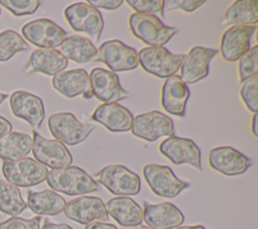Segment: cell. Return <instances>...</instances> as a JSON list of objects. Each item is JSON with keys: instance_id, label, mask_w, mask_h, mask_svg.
<instances>
[{"instance_id": "obj_1", "label": "cell", "mask_w": 258, "mask_h": 229, "mask_svg": "<svg viewBox=\"0 0 258 229\" xmlns=\"http://www.w3.org/2000/svg\"><path fill=\"white\" fill-rule=\"evenodd\" d=\"M45 180L53 191L68 196L85 195L99 190L98 183L77 165L51 169L47 173Z\"/></svg>"}, {"instance_id": "obj_2", "label": "cell", "mask_w": 258, "mask_h": 229, "mask_svg": "<svg viewBox=\"0 0 258 229\" xmlns=\"http://www.w3.org/2000/svg\"><path fill=\"white\" fill-rule=\"evenodd\" d=\"M131 33L150 47L164 45L178 32L176 27L164 25L160 19L153 14L133 13L128 19Z\"/></svg>"}, {"instance_id": "obj_3", "label": "cell", "mask_w": 258, "mask_h": 229, "mask_svg": "<svg viewBox=\"0 0 258 229\" xmlns=\"http://www.w3.org/2000/svg\"><path fill=\"white\" fill-rule=\"evenodd\" d=\"M184 54L172 53L163 46L144 47L137 52L138 65L157 78H168L179 70Z\"/></svg>"}, {"instance_id": "obj_4", "label": "cell", "mask_w": 258, "mask_h": 229, "mask_svg": "<svg viewBox=\"0 0 258 229\" xmlns=\"http://www.w3.org/2000/svg\"><path fill=\"white\" fill-rule=\"evenodd\" d=\"M95 178L116 196H134L140 192V178L122 164L106 165L95 174Z\"/></svg>"}, {"instance_id": "obj_5", "label": "cell", "mask_w": 258, "mask_h": 229, "mask_svg": "<svg viewBox=\"0 0 258 229\" xmlns=\"http://www.w3.org/2000/svg\"><path fill=\"white\" fill-rule=\"evenodd\" d=\"M47 168L31 157L16 160H3L2 174L5 181L16 187H33L42 183L47 176Z\"/></svg>"}, {"instance_id": "obj_6", "label": "cell", "mask_w": 258, "mask_h": 229, "mask_svg": "<svg viewBox=\"0 0 258 229\" xmlns=\"http://www.w3.org/2000/svg\"><path fill=\"white\" fill-rule=\"evenodd\" d=\"M47 126L56 140L68 145H77L83 142L95 129L94 125L81 122L69 112L51 115L48 118Z\"/></svg>"}, {"instance_id": "obj_7", "label": "cell", "mask_w": 258, "mask_h": 229, "mask_svg": "<svg viewBox=\"0 0 258 229\" xmlns=\"http://www.w3.org/2000/svg\"><path fill=\"white\" fill-rule=\"evenodd\" d=\"M143 177L150 190L159 197L174 198L189 184L179 180L167 165L149 163L143 166Z\"/></svg>"}, {"instance_id": "obj_8", "label": "cell", "mask_w": 258, "mask_h": 229, "mask_svg": "<svg viewBox=\"0 0 258 229\" xmlns=\"http://www.w3.org/2000/svg\"><path fill=\"white\" fill-rule=\"evenodd\" d=\"M63 15L75 31L85 32L94 40L100 39L104 28V20L100 11L85 2H78L69 5Z\"/></svg>"}, {"instance_id": "obj_9", "label": "cell", "mask_w": 258, "mask_h": 229, "mask_svg": "<svg viewBox=\"0 0 258 229\" xmlns=\"http://www.w3.org/2000/svg\"><path fill=\"white\" fill-rule=\"evenodd\" d=\"M32 154L37 162L51 169L71 165L73 156L64 144L56 139H46L32 131Z\"/></svg>"}, {"instance_id": "obj_10", "label": "cell", "mask_w": 258, "mask_h": 229, "mask_svg": "<svg viewBox=\"0 0 258 229\" xmlns=\"http://www.w3.org/2000/svg\"><path fill=\"white\" fill-rule=\"evenodd\" d=\"M96 62L105 64L111 72H126L137 68V51L118 39L104 41L97 49Z\"/></svg>"}, {"instance_id": "obj_11", "label": "cell", "mask_w": 258, "mask_h": 229, "mask_svg": "<svg viewBox=\"0 0 258 229\" xmlns=\"http://www.w3.org/2000/svg\"><path fill=\"white\" fill-rule=\"evenodd\" d=\"M131 133L148 142L155 141L161 136H173V121L159 111H150L133 118Z\"/></svg>"}, {"instance_id": "obj_12", "label": "cell", "mask_w": 258, "mask_h": 229, "mask_svg": "<svg viewBox=\"0 0 258 229\" xmlns=\"http://www.w3.org/2000/svg\"><path fill=\"white\" fill-rule=\"evenodd\" d=\"M22 35L33 45L39 48H54L67 38V32L49 19L40 18L24 24Z\"/></svg>"}, {"instance_id": "obj_13", "label": "cell", "mask_w": 258, "mask_h": 229, "mask_svg": "<svg viewBox=\"0 0 258 229\" xmlns=\"http://www.w3.org/2000/svg\"><path fill=\"white\" fill-rule=\"evenodd\" d=\"M89 79L92 95L101 102L116 103L130 97V94L122 88L119 77L111 71L94 68L89 75Z\"/></svg>"}, {"instance_id": "obj_14", "label": "cell", "mask_w": 258, "mask_h": 229, "mask_svg": "<svg viewBox=\"0 0 258 229\" xmlns=\"http://www.w3.org/2000/svg\"><path fill=\"white\" fill-rule=\"evenodd\" d=\"M63 213L67 218L83 225L109 220L104 202L94 196H81L71 200L66 204Z\"/></svg>"}, {"instance_id": "obj_15", "label": "cell", "mask_w": 258, "mask_h": 229, "mask_svg": "<svg viewBox=\"0 0 258 229\" xmlns=\"http://www.w3.org/2000/svg\"><path fill=\"white\" fill-rule=\"evenodd\" d=\"M208 163L214 170L233 177L244 174L251 166V159L231 146H218L209 151Z\"/></svg>"}, {"instance_id": "obj_16", "label": "cell", "mask_w": 258, "mask_h": 229, "mask_svg": "<svg viewBox=\"0 0 258 229\" xmlns=\"http://www.w3.org/2000/svg\"><path fill=\"white\" fill-rule=\"evenodd\" d=\"M159 152L173 164L186 163L198 170L203 169L201 163V150L191 139L174 135L169 136L159 144Z\"/></svg>"}, {"instance_id": "obj_17", "label": "cell", "mask_w": 258, "mask_h": 229, "mask_svg": "<svg viewBox=\"0 0 258 229\" xmlns=\"http://www.w3.org/2000/svg\"><path fill=\"white\" fill-rule=\"evenodd\" d=\"M256 25L241 26L235 25L226 29L220 41V54L226 62L238 61L249 48Z\"/></svg>"}, {"instance_id": "obj_18", "label": "cell", "mask_w": 258, "mask_h": 229, "mask_svg": "<svg viewBox=\"0 0 258 229\" xmlns=\"http://www.w3.org/2000/svg\"><path fill=\"white\" fill-rule=\"evenodd\" d=\"M218 53V49L194 46L184 54L180 65V79L185 84H195L209 74L210 62Z\"/></svg>"}, {"instance_id": "obj_19", "label": "cell", "mask_w": 258, "mask_h": 229, "mask_svg": "<svg viewBox=\"0 0 258 229\" xmlns=\"http://www.w3.org/2000/svg\"><path fill=\"white\" fill-rule=\"evenodd\" d=\"M10 109L14 116L38 128L45 116L42 100L29 92L18 90L10 95Z\"/></svg>"}, {"instance_id": "obj_20", "label": "cell", "mask_w": 258, "mask_h": 229, "mask_svg": "<svg viewBox=\"0 0 258 229\" xmlns=\"http://www.w3.org/2000/svg\"><path fill=\"white\" fill-rule=\"evenodd\" d=\"M143 207V220L150 228L172 229L179 227L184 221L181 211L170 202L159 204L144 202Z\"/></svg>"}, {"instance_id": "obj_21", "label": "cell", "mask_w": 258, "mask_h": 229, "mask_svg": "<svg viewBox=\"0 0 258 229\" xmlns=\"http://www.w3.org/2000/svg\"><path fill=\"white\" fill-rule=\"evenodd\" d=\"M51 84L54 90L67 98L80 95L87 99L93 97L89 75L84 69L59 72L53 76Z\"/></svg>"}, {"instance_id": "obj_22", "label": "cell", "mask_w": 258, "mask_h": 229, "mask_svg": "<svg viewBox=\"0 0 258 229\" xmlns=\"http://www.w3.org/2000/svg\"><path fill=\"white\" fill-rule=\"evenodd\" d=\"M189 90L179 76L166 78L161 88V106L170 115L184 117Z\"/></svg>"}, {"instance_id": "obj_23", "label": "cell", "mask_w": 258, "mask_h": 229, "mask_svg": "<svg viewBox=\"0 0 258 229\" xmlns=\"http://www.w3.org/2000/svg\"><path fill=\"white\" fill-rule=\"evenodd\" d=\"M132 113L118 103H103L91 115V119L105 126L111 132H126L131 129Z\"/></svg>"}, {"instance_id": "obj_24", "label": "cell", "mask_w": 258, "mask_h": 229, "mask_svg": "<svg viewBox=\"0 0 258 229\" xmlns=\"http://www.w3.org/2000/svg\"><path fill=\"white\" fill-rule=\"evenodd\" d=\"M68 66V60L55 48H37L33 50L24 68L26 74L41 73L48 76L62 72Z\"/></svg>"}, {"instance_id": "obj_25", "label": "cell", "mask_w": 258, "mask_h": 229, "mask_svg": "<svg viewBox=\"0 0 258 229\" xmlns=\"http://www.w3.org/2000/svg\"><path fill=\"white\" fill-rule=\"evenodd\" d=\"M106 210L108 215L123 227H136L143 221L141 207L127 196L110 199L106 204Z\"/></svg>"}, {"instance_id": "obj_26", "label": "cell", "mask_w": 258, "mask_h": 229, "mask_svg": "<svg viewBox=\"0 0 258 229\" xmlns=\"http://www.w3.org/2000/svg\"><path fill=\"white\" fill-rule=\"evenodd\" d=\"M67 202L57 193L51 190L27 192V207L36 215L54 216L63 211Z\"/></svg>"}, {"instance_id": "obj_27", "label": "cell", "mask_w": 258, "mask_h": 229, "mask_svg": "<svg viewBox=\"0 0 258 229\" xmlns=\"http://www.w3.org/2000/svg\"><path fill=\"white\" fill-rule=\"evenodd\" d=\"M258 22V1L237 0L233 2L224 12L222 24L253 26Z\"/></svg>"}, {"instance_id": "obj_28", "label": "cell", "mask_w": 258, "mask_h": 229, "mask_svg": "<svg viewBox=\"0 0 258 229\" xmlns=\"http://www.w3.org/2000/svg\"><path fill=\"white\" fill-rule=\"evenodd\" d=\"M60 53L67 59L78 64L96 62L97 48L86 37L72 35L67 37L59 45Z\"/></svg>"}, {"instance_id": "obj_29", "label": "cell", "mask_w": 258, "mask_h": 229, "mask_svg": "<svg viewBox=\"0 0 258 229\" xmlns=\"http://www.w3.org/2000/svg\"><path fill=\"white\" fill-rule=\"evenodd\" d=\"M32 147V138L22 132L12 131L0 138V158L16 160L27 155Z\"/></svg>"}, {"instance_id": "obj_30", "label": "cell", "mask_w": 258, "mask_h": 229, "mask_svg": "<svg viewBox=\"0 0 258 229\" xmlns=\"http://www.w3.org/2000/svg\"><path fill=\"white\" fill-rule=\"evenodd\" d=\"M27 208L18 187L0 180V211L12 217L19 215Z\"/></svg>"}, {"instance_id": "obj_31", "label": "cell", "mask_w": 258, "mask_h": 229, "mask_svg": "<svg viewBox=\"0 0 258 229\" xmlns=\"http://www.w3.org/2000/svg\"><path fill=\"white\" fill-rule=\"evenodd\" d=\"M28 49L26 41L14 30L0 32V62H6L15 53Z\"/></svg>"}, {"instance_id": "obj_32", "label": "cell", "mask_w": 258, "mask_h": 229, "mask_svg": "<svg viewBox=\"0 0 258 229\" xmlns=\"http://www.w3.org/2000/svg\"><path fill=\"white\" fill-rule=\"evenodd\" d=\"M238 61V75L240 83L256 76L258 73V45L250 47Z\"/></svg>"}, {"instance_id": "obj_33", "label": "cell", "mask_w": 258, "mask_h": 229, "mask_svg": "<svg viewBox=\"0 0 258 229\" xmlns=\"http://www.w3.org/2000/svg\"><path fill=\"white\" fill-rule=\"evenodd\" d=\"M240 97L246 108L253 113L258 110V76H253L243 82Z\"/></svg>"}, {"instance_id": "obj_34", "label": "cell", "mask_w": 258, "mask_h": 229, "mask_svg": "<svg viewBox=\"0 0 258 229\" xmlns=\"http://www.w3.org/2000/svg\"><path fill=\"white\" fill-rule=\"evenodd\" d=\"M0 5L9 10L14 16L33 14L40 5L38 0H0Z\"/></svg>"}, {"instance_id": "obj_35", "label": "cell", "mask_w": 258, "mask_h": 229, "mask_svg": "<svg viewBox=\"0 0 258 229\" xmlns=\"http://www.w3.org/2000/svg\"><path fill=\"white\" fill-rule=\"evenodd\" d=\"M163 0H127L126 3L135 11V13L163 15Z\"/></svg>"}, {"instance_id": "obj_36", "label": "cell", "mask_w": 258, "mask_h": 229, "mask_svg": "<svg viewBox=\"0 0 258 229\" xmlns=\"http://www.w3.org/2000/svg\"><path fill=\"white\" fill-rule=\"evenodd\" d=\"M40 216H35L30 219L20 217H10L0 223V229H40Z\"/></svg>"}, {"instance_id": "obj_37", "label": "cell", "mask_w": 258, "mask_h": 229, "mask_svg": "<svg viewBox=\"0 0 258 229\" xmlns=\"http://www.w3.org/2000/svg\"><path fill=\"white\" fill-rule=\"evenodd\" d=\"M205 3V0H165L163 2V13L176 9L189 13Z\"/></svg>"}, {"instance_id": "obj_38", "label": "cell", "mask_w": 258, "mask_h": 229, "mask_svg": "<svg viewBox=\"0 0 258 229\" xmlns=\"http://www.w3.org/2000/svg\"><path fill=\"white\" fill-rule=\"evenodd\" d=\"M123 3L122 0H88L87 4L94 8H100L105 10L117 9Z\"/></svg>"}, {"instance_id": "obj_39", "label": "cell", "mask_w": 258, "mask_h": 229, "mask_svg": "<svg viewBox=\"0 0 258 229\" xmlns=\"http://www.w3.org/2000/svg\"><path fill=\"white\" fill-rule=\"evenodd\" d=\"M85 229H117V227L110 223H105L102 221H96L89 223L85 226Z\"/></svg>"}, {"instance_id": "obj_40", "label": "cell", "mask_w": 258, "mask_h": 229, "mask_svg": "<svg viewBox=\"0 0 258 229\" xmlns=\"http://www.w3.org/2000/svg\"><path fill=\"white\" fill-rule=\"evenodd\" d=\"M41 229H73V228L70 225L64 223H59V224L52 223L47 218H45Z\"/></svg>"}, {"instance_id": "obj_41", "label": "cell", "mask_w": 258, "mask_h": 229, "mask_svg": "<svg viewBox=\"0 0 258 229\" xmlns=\"http://www.w3.org/2000/svg\"><path fill=\"white\" fill-rule=\"evenodd\" d=\"M11 129H12L11 123L6 118L0 116V138L8 134L9 132H11Z\"/></svg>"}, {"instance_id": "obj_42", "label": "cell", "mask_w": 258, "mask_h": 229, "mask_svg": "<svg viewBox=\"0 0 258 229\" xmlns=\"http://www.w3.org/2000/svg\"><path fill=\"white\" fill-rule=\"evenodd\" d=\"M257 119H258V113H254L251 121V132L253 136L258 137V125H257Z\"/></svg>"}, {"instance_id": "obj_43", "label": "cell", "mask_w": 258, "mask_h": 229, "mask_svg": "<svg viewBox=\"0 0 258 229\" xmlns=\"http://www.w3.org/2000/svg\"><path fill=\"white\" fill-rule=\"evenodd\" d=\"M175 229H206V228L202 225H192V226H179V227H176Z\"/></svg>"}, {"instance_id": "obj_44", "label": "cell", "mask_w": 258, "mask_h": 229, "mask_svg": "<svg viewBox=\"0 0 258 229\" xmlns=\"http://www.w3.org/2000/svg\"><path fill=\"white\" fill-rule=\"evenodd\" d=\"M8 97V94H5V93H0V105L1 103Z\"/></svg>"}, {"instance_id": "obj_45", "label": "cell", "mask_w": 258, "mask_h": 229, "mask_svg": "<svg viewBox=\"0 0 258 229\" xmlns=\"http://www.w3.org/2000/svg\"><path fill=\"white\" fill-rule=\"evenodd\" d=\"M137 229H153V228H150V227H148V226L142 225V226H139Z\"/></svg>"}, {"instance_id": "obj_46", "label": "cell", "mask_w": 258, "mask_h": 229, "mask_svg": "<svg viewBox=\"0 0 258 229\" xmlns=\"http://www.w3.org/2000/svg\"><path fill=\"white\" fill-rule=\"evenodd\" d=\"M0 14H1V9H0Z\"/></svg>"}]
</instances>
